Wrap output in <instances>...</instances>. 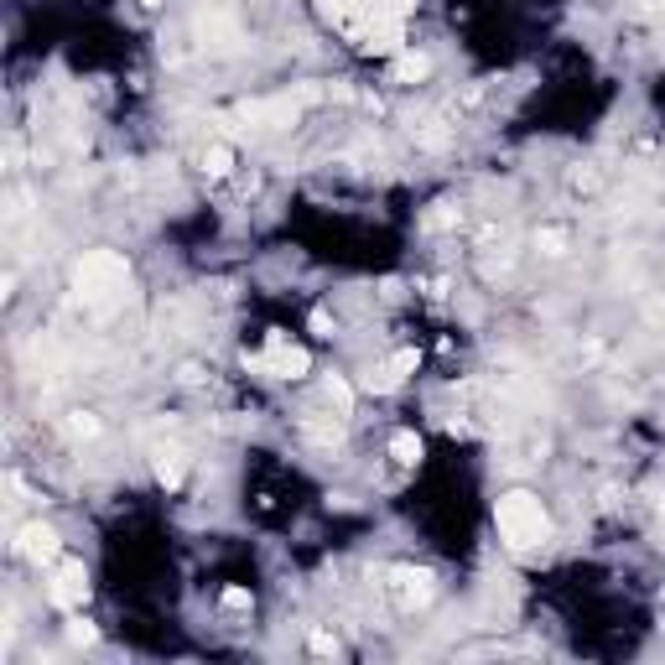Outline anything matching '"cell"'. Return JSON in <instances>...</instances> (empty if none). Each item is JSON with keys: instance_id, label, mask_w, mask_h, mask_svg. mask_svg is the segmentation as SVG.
Returning a JSON list of instances; mask_svg holds the SVG:
<instances>
[{"instance_id": "obj_1", "label": "cell", "mask_w": 665, "mask_h": 665, "mask_svg": "<svg viewBox=\"0 0 665 665\" xmlns=\"http://www.w3.org/2000/svg\"><path fill=\"white\" fill-rule=\"evenodd\" d=\"M338 37H349L369 58H395L406 47V21L416 0H312Z\"/></svg>"}, {"instance_id": "obj_2", "label": "cell", "mask_w": 665, "mask_h": 665, "mask_svg": "<svg viewBox=\"0 0 665 665\" xmlns=\"http://www.w3.org/2000/svg\"><path fill=\"white\" fill-rule=\"evenodd\" d=\"M73 291H78V302L99 317L120 312L130 297V260L120 250H89L73 271Z\"/></svg>"}, {"instance_id": "obj_3", "label": "cell", "mask_w": 665, "mask_h": 665, "mask_svg": "<svg viewBox=\"0 0 665 665\" xmlns=\"http://www.w3.org/2000/svg\"><path fill=\"white\" fill-rule=\"evenodd\" d=\"M494 525H499V541L510 551H536L551 536V515H546V504L530 489H510V494H504L494 504Z\"/></svg>"}, {"instance_id": "obj_4", "label": "cell", "mask_w": 665, "mask_h": 665, "mask_svg": "<svg viewBox=\"0 0 665 665\" xmlns=\"http://www.w3.org/2000/svg\"><path fill=\"white\" fill-rule=\"evenodd\" d=\"M317 89H302V94H276V99H250L239 104V120H245L250 130H291L302 120V104L312 99Z\"/></svg>"}, {"instance_id": "obj_5", "label": "cell", "mask_w": 665, "mask_h": 665, "mask_svg": "<svg viewBox=\"0 0 665 665\" xmlns=\"http://www.w3.org/2000/svg\"><path fill=\"white\" fill-rule=\"evenodd\" d=\"M260 375H276V380H302L312 369V354L302 349V343H291L286 333H265V349L250 359Z\"/></svg>"}, {"instance_id": "obj_6", "label": "cell", "mask_w": 665, "mask_h": 665, "mask_svg": "<svg viewBox=\"0 0 665 665\" xmlns=\"http://www.w3.org/2000/svg\"><path fill=\"white\" fill-rule=\"evenodd\" d=\"M52 603H58V608H84L89 603V572H84V562H58V572H52Z\"/></svg>"}, {"instance_id": "obj_7", "label": "cell", "mask_w": 665, "mask_h": 665, "mask_svg": "<svg viewBox=\"0 0 665 665\" xmlns=\"http://www.w3.org/2000/svg\"><path fill=\"white\" fill-rule=\"evenodd\" d=\"M16 551L26 556V562H58L63 556V546H58V530L52 525H42V520H32V525H21V536H16Z\"/></svg>"}, {"instance_id": "obj_8", "label": "cell", "mask_w": 665, "mask_h": 665, "mask_svg": "<svg viewBox=\"0 0 665 665\" xmlns=\"http://www.w3.org/2000/svg\"><path fill=\"white\" fill-rule=\"evenodd\" d=\"M416 364H421V354H416V349H401V354H390V359L375 369V375H369V385H375V390H395Z\"/></svg>"}, {"instance_id": "obj_9", "label": "cell", "mask_w": 665, "mask_h": 665, "mask_svg": "<svg viewBox=\"0 0 665 665\" xmlns=\"http://www.w3.org/2000/svg\"><path fill=\"white\" fill-rule=\"evenodd\" d=\"M390 582H395V598H401L406 608H411V603H427V598H432V572H411V567H395V572H390Z\"/></svg>"}, {"instance_id": "obj_10", "label": "cell", "mask_w": 665, "mask_h": 665, "mask_svg": "<svg viewBox=\"0 0 665 665\" xmlns=\"http://www.w3.org/2000/svg\"><path fill=\"white\" fill-rule=\"evenodd\" d=\"M151 473L162 489H182V447H151Z\"/></svg>"}, {"instance_id": "obj_11", "label": "cell", "mask_w": 665, "mask_h": 665, "mask_svg": "<svg viewBox=\"0 0 665 665\" xmlns=\"http://www.w3.org/2000/svg\"><path fill=\"white\" fill-rule=\"evenodd\" d=\"M427 73H432V58H427V52H395L390 84H421Z\"/></svg>"}, {"instance_id": "obj_12", "label": "cell", "mask_w": 665, "mask_h": 665, "mask_svg": "<svg viewBox=\"0 0 665 665\" xmlns=\"http://www.w3.org/2000/svg\"><path fill=\"white\" fill-rule=\"evenodd\" d=\"M390 458L406 463V468H416V463H421V437H416V432H395V437H390Z\"/></svg>"}, {"instance_id": "obj_13", "label": "cell", "mask_w": 665, "mask_h": 665, "mask_svg": "<svg viewBox=\"0 0 665 665\" xmlns=\"http://www.w3.org/2000/svg\"><path fill=\"white\" fill-rule=\"evenodd\" d=\"M323 395H328V406L338 411V416H349V406H354V390H349V380H323Z\"/></svg>"}, {"instance_id": "obj_14", "label": "cell", "mask_w": 665, "mask_h": 665, "mask_svg": "<svg viewBox=\"0 0 665 665\" xmlns=\"http://www.w3.org/2000/svg\"><path fill=\"white\" fill-rule=\"evenodd\" d=\"M203 167H208V177H229V167H234V151H229V146H208Z\"/></svg>"}, {"instance_id": "obj_15", "label": "cell", "mask_w": 665, "mask_h": 665, "mask_svg": "<svg viewBox=\"0 0 665 665\" xmlns=\"http://www.w3.org/2000/svg\"><path fill=\"white\" fill-rule=\"evenodd\" d=\"M94 432H99V421L89 411H73L68 416V437H94Z\"/></svg>"}, {"instance_id": "obj_16", "label": "cell", "mask_w": 665, "mask_h": 665, "mask_svg": "<svg viewBox=\"0 0 665 665\" xmlns=\"http://www.w3.org/2000/svg\"><path fill=\"white\" fill-rule=\"evenodd\" d=\"M224 608H229V614H245V608H250V593L245 588H224V598H219Z\"/></svg>"}, {"instance_id": "obj_17", "label": "cell", "mask_w": 665, "mask_h": 665, "mask_svg": "<svg viewBox=\"0 0 665 665\" xmlns=\"http://www.w3.org/2000/svg\"><path fill=\"white\" fill-rule=\"evenodd\" d=\"M562 245H567L562 229H546V234H541V250H546V255H562Z\"/></svg>"}, {"instance_id": "obj_18", "label": "cell", "mask_w": 665, "mask_h": 665, "mask_svg": "<svg viewBox=\"0 0 665 665\" xmlns=\"http://www.w3.org/2000/svg\"><path fill=\"white\" fill-rule=\"evenodd\" d=\"M317 655H338V640H333V634H312V640H307Z\"/></svg>"}, {"instance_id": "obj_19", "label": "cell", "mask_w": 665, "mask_h": 665, "mask_svg": "<svg viewBox=\"0 0 665 665\" xmlns=\"http://www.w3.org/2000/svg\"><path fill=\"white\" fill-rule=\"evenodd\" d=\"M68 634H73V645H94V624H73Z\"/></svg>"}]
</instances>
